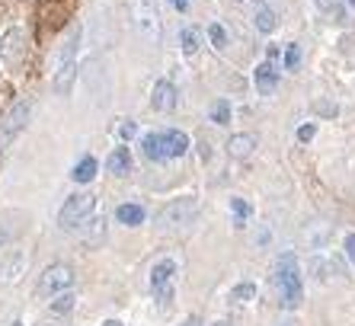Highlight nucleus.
I'll use <instances>...</instances> for the list:
<instances>
[{
	"label": "nucleus",
	"mask_w": 355,
	"mask_h": 326,
	"mask_svg": "<svg viewBox=\"0 0 355 326\" xmlns=\"http://www.w3.org/2000/svg\"><path fill=\"white\" fill-rule=\"evenodd\" d=\"M19 42H23V33H19V29H10V33L0 39V58H3L7 65H17L19 55L26 51V45H19Z\"/></svg>",
	"instance_id": "4468645a"
},
{
	"label": "nucleus",
	"mask_w": 355,
	"mask_h": 326,
	"mask_svg": "<svg viewBox=\"0 0 355 326\" xmlns=\"http://www.w3.org/2000/svg\"><path fill=\"white\" fill-rule=\"evenodd\" d=\"M106 166H109V173H112V176H128V173L135 170V157H132V151H128V147H116V151L109 154Z\"/></svg>",
	"instance_id": "2eb2a0df"
},
{
	"label": "nucleus",
	"mask_w": 355,
	"mask_h": 326,
	"mask_svg": "<svg viewBox=\"0 0 355 326\" xmlns=\"http://www.w3.org/2000/svg\"><path fill=\"white\" fill-rule=\"evenodd\" d=\"M3 157H7V141H0V166H3Z\"/></svg>",
	"instance_id": "473e14b6"
},
{
	"label": "nucleus",
	"mask_w": 355,
	"mask_h": 326,
	"mask_svg": "<svg viewBox=\"0 0 355 326\" xmlns=\"http://www.w3.org/2000/svg\"><path fill=\"white\" fill-rule=\"evenodd\" d=\"M93 212H96V196H93V192H77V196H71L61 205L58 224L64 230H80L83 224L93 218Z\"/></svg>",
	"instance_id": "7ed1b4c3"
},
{
	"label": "nucleus",
	"mask_w": 355,
	"mask_h": 326,
	"mask_svg": "<svg viewBox=\"0 0 355 326\" xmlns=\"http://www.w3.org/2000/svg\"><path fill=\"white\" fill-rule=\"evenodd\" d=\"M103 326H122V323H119V320H106V323H103Z\"/></svg>",
	"instance_id": "c9c22d12"
},
{
	"label": "nucleus",
	"mask_w": 355,
	"mask_h": 326,
	"mask_svg": "<svg viewBox=\"0 0 355 326\" xmlns=\"http://www.w3.org/2000/svg\"><path fill=\"white\" fill-rule=\"evenodd\" d=\"M272 285H275V294H279V304L285 310L301 307V301H304V278H301V266H297L295 253H282L275 259Z\"/></svg>",
	"instance_id": "f257e3e1"
},
{
	"label": "nucleus",
	"mask_w": 355,
	"mask_h": 326,
	"mask_svg": "<svg viewBox=\"0 0 355 326\" xmlns=\"http://www.w3.org/2000/svg\"><path fill=\"white\" fill-rule=\"evenodd\" d=\"M80 35H83L80 26H71V33L61 39L58 51H55V58H51V74L67 71V67H77V49H80Z\"/></svg>",
	"instance_id": "423d86ee"
},
{
	"label": "nucleus",
	"mask_w": 355,
	"mask_h": 326,
	"mask_svg": "<svg viewBox=\"0 0 355 326\" xmlns=\"http://www.w3.org/2000/svg\"><path fill=\"white\" fill-rule=\"evenodd\" d=\"M83 240H87V246H96L106 240V218H90L87 224L80 228Z\"/></svg>",
	"instance_id": "a211bd4d"
},
{
	"label": "nucleus",
	"mask_w": 355,
	"mask_h": 326,
	"mask_svg": "<svg viewBox=\"0 0 355 326\" xmlns=\"http://www.w3.org/2000/svg\"><path fill=\"white\" fill-rule=\"evenodd\" d=\"M135 23L148 42H160V13L154 7V0H141L138 10H135Z\"/></svg>",
	"instance_id": "0eeeda50"
},
{
	"label": "nucleus",
	"mask_w": 355,
	"mask_h": 326,
	"mask_svg": "<svg viewBox=\"0 0 355 326\" xmlns=\"http://www.w3.org/2000/svg\"><path fill=\"white\" fill-rule=\"evenodd\" d=\"M26 266H29V256H26L23 250H13L7 259L0 262V285L19 282V275H26Z\"/></svg>",
	"instance_id": "9d476101"
},
{
	"label": "nucleus",
	"mask_w": 355,
	"mask_h": 326,
	"mask_svg": "<svg viewBox=\"0 0 355 326\" xmlns=\"http://www.w3.org/2000/svg\"><path fill=\"white\" fill-rule=\"evenodd\" d=\"M176 10H189V0H170Z\"/></svg>",
	"instance_id": "2f4dec72"
},
{
	"label": "nucleus",
	"mask_w": 355,
	"mask_h": 326,
	"mask_svg": "<svg viewBox=\"0 0 355 326\" xmlns=\"http://www.w3.org/2000/svg\"><path fill=\"white\" fill-rule=\"evenodd\" d=\"M208 39H211L215 51H224L227 45H231V39H227V29H224L221 23H211V26H208Z\"/></svg>",
	"instance_id": "b1692460"
},
{
	"label": "nucleus",
	"mask_w": 355,
	"mask_h": 326,
	"mask_svg": "<svg viewBox=\"0 0 355 326\" xmlns=\"http://www.w3.org/2000/svg\"><path fill=\"white\" fill-rule=\"evenodd\" d=\"M253 298H257V285H253V282H240V285L231 288V301L234 304H250Z\"/></svg>",
	"instance_id": "5701e85b"
},
{
	"label": "nucleus",
	"mask_w": 355,
	"mask_h": 326,
	"mask_svg": "<svg viewBox=\"0 0 355 326\" xmlns=\"http://www.w3.org/2000/svg\"><path fill=\"white\" fill-rule=\"evenodd\" d=\"M343 250H346L349 262H352V266H355V234H349V237H346V246H343Z\"/></svg>",
	"instance_id": "c756f323"
},
{
	"label": "nucleus",
	"mask_w": 355,
	"mask_h": 326,
	"mask_svg": "<svg viewBox=\"0 0 355 326\" xmlns=\"http://www.w3.org/2000/svg\"><path fill=\"white\" fill-rule=\"evenodd\" d=\"M160 138H164V154H166V160H176V157H186V154H189L192 141H189V135H186V131L166 128V131H160Z\"/></svg>",
	"instance_id": "9b49d317"
},
{
	"label": "nucleus",
	"mask_w": 355,
	"mask_h": 326,
	"mask_svg": "<svg viewBox=\"0 0 355 326\" xmlns=\"http://www.w3.org/2000/svg\"><path fill=\"white\" fill-rule=\"evenodd\" d=\"M253 26H257L263 35H272L275 26H279V17H275V10L269 3H257L253 7Z\"/></svg>",
	"instance_id": "dca6fc26"
},
{
	"label": "nucleus",
	"mask_w": 355,
	"mask_h": 326,
	"mask_svg": "<svg viewBox=\"0 0 355 326\" xmlns=\"http://www.w3.org/2000/svg\"><path fill=\"white\" fill-rule=\"evenodd\" d=\"M96 170H99V163L93 160V157H83V160L74 166V173H71V176H74V182H93Z\"/></svg>",
	"instance_id": "412c9836"
},
{
	"label": "nucleus",
	"mask_w": 355,
	"mask_h": 326,
	"mask_svg": "<svg viewBox=\"0 0 355 326\" xmlns=\"http://www.w3.org/2000/svg\"><path fill=\"white\" fill-rule=\"evenodd\" d=\"M257 144H259V138L257 135H250V131H243V135H231V141H227V154H231L234 160H247V157H253Z\"/></svg>",
	"instance_id": "ddd939ff"
},
{
	"label": "nucleus",
	"mask_w": 355,
	"mask_h": 326,
	"mask_svg": "<svg viewBox=\"0 0 355 326\" xmlns=\"http://www.w3.org/2000/svg\"><path fill=\"white\" fill-rule=\"evenodd\" d=\"M180 106V90L173 87V80H157L150 90V109L157 112H173Z\"/></svg>",
	"instance_id": "6e6552de"
},
{
	"label": "nucleus",
	"mask_w": 355,
	"mask_h": 326,
	"mask_svg": "<svg viewBox=\"0 0 355 326\" xmlns=\"http://www.w3.org/2000/svg\"><path fill=\"white\" fill-rule=\"evenodd\" d=\"M211 326H231V323H227V320H215V323H211Z\"/></svg>",
	"instance_id": "e433bc0d"
},
{
	"label": "nucleus",
	"mask_w": 355,
	"mask_h": 326,
	"mask_svg": "<svg viewBox=\"0 0 355 326\" xmlns=\"http://www.w3.org/2000/svg\"><path fill=\"white\" fill-rule=\"evenodd\" d=\"M282 65H285V71H297L301 67V45H285V55H282Z\"/></svg>",
	"instance_id": "a878e982"
},
{
	"label": "nucleus",
	"mask_w": 355,
	"mask_h": 326,
	"mask_svg": "<svg viewBox=\"0 0 355 326\" xmlns=\"http://www.w3.org/2000/svg\"><path fill=\"white\" fill-rule=\"evenodd\" d=\"M285 326H288V323H285Z\"/></svg>",
	"instance_id": "58836bf2"
},
{
	"label": "nucleus",
	"mask_w": 355,
	"mask_h": 326,
	"mask_svg": "<svg viewBox=\"0 0 355 326\" xmlns=\"http://www.w3.org/2000/svg\"><path fill=\"white\" fill-rule=\"evenodd\" d=\"M196 218H198V198L182 196L157 214V224H160V230H186L189 224H196Z\"/></svg>",
	"instance_id": "f03ea898"
},
{
	"label": "nucleus",
	"mask_w": 355,
	"mask_h": 326,
	"mask_svg": "<svg viewBox=\"0 0 355 326\" xmlns=\"http://www.w3.org/2000/svg\"><path fill=\"white\" fill-rule=\"evenodd\" d=\"M119 135H122V141H132L135 135H138V125H135L132 119H125V122H122V128H119Z\"/></svg>",
	"instance_id": "c85d7f7f"
},
{
	"label": "nucleus",
	"mask_w": 355,
	"mask_h": 326,
	"mask_svg": "<svg viewBox=\"0 0 355 326\" xmlns=\"http://www.w3.org/2000/svg\"><path fill=\"white\" fill-rule=\"evenodd\" d=\"M180 49H182V55H196V51L202 49V33H198L196 26L180 29Z\"/></svg>",
	"instance_id": "aec40b11"
},
{
	"label": "nucleus",
	"mask_w": 355,
	"mask_h": 326,
	"mask_svg": "<svg viewBox=\"0 0 355 326\" xmlns=\"http://www.w3.org/2000/svg\"><path fill=\"white\" fill-rule=\"evenodd\" d=\"M349 3H352V7H355V0H349Z\"/></svg>",
	"instance_id": "4c0bfd02"
},
{
	"label": "nucleus",
	"mask_w": 355,
	"mask_h": 326,
	"mask_svg": "<svg viewBox=\"0 0 355 326\" xmlns=\"http://www.w3.org/2000/svg\"><path fill=\"white\" fill-rule=\"evenodd\" d=\"M279 55H282V51H279V45H269V49H266V61H272V65H275V61H279Z\"/></svg>",
	"instance_id": "7c9ffc66"
},
{
	"label": "nucleus",
	"mask_w": 355,
	"mask_h": 326,
	"mask_svg": "<svg viewBox=\"0 0 355 326\" xmlns=\"http://www.w3.org/2000/svg\"><path fill=\"white\" fill-rule=\"evenodd\" d=\"M71 285H74V269L67 262H51L39 278V294H51L55 298L61 291H71Z\"/></svg>",
	"instance_id": "39448f33"
},
{
	"label": "nucleus",
	"mask_w": 355,
	"mask_h": 326,
	"mask_svg": "<svg viewBox=\"0 0 355 326\" xmlns=\"http://www.w3.org/2000/svg\"><path fill=\"white\" fill-rule=\"evenodd\" d=\"M7 240H10V234H7V230H3V228H0V246L7 243Z\"/></svg>",
	"instance_id": "72a5a7b5"
},
{
	"label": "nucleus",
	"mask_w": 355,
	"mask_h": 326,
	"mask_svg": "<svg viewBox=\"0 0 355 326\" xmlns=\"http://www.w3.org/2000/svg\"><path fill=\"white\" fill-rule=\"evenodd\" d=\"M74 304H77L74 294L61 291V294H55V301H51V314H67V310H74Z\"/></svg>",
	"instance_id": "bb28decb"
},
{
	"label": "nucleus",
	"mask_w": 355,
	"mask_h": 326,
	"mask_svg": "<svg viewBox=\"0 0 355 326\" xmlns=\"http://www.w3.org/2000/svg\"><path fill=\"white\" fill-rule=\"evenodd\" d=\"M314 135H317V125L314 122H307V125H301V128H297V141H301V144H311V141H314Z\"/></svg>",
	"instance_id": "cd10ccee"
},
{
	"label": "nucleus",
	"mask_w": 355,
	"mask_h": 326,
	"mask_svg": "<svg viewBox=\"0 0 355 326\" xmlns=\"http://www.w3.org/2000/svg\"><path fill=\"white\" fill-rule=\"evenodd\" d=\"M182 326H202V323H198L196 317H189V320H186V323H182Z\"/></svg>",
	"instance_id": "f704fd0d"
},
{
	"label": "nucleus",
	"mask_w": 355,
	"mask_h": 326,
	"mask_svg": "<svg viewBox=\"0 0 355 326\" xmlns=\"http://www.w3.org/2000/svg\"><path fill=\"white\" fill-rule=\"evenodd\" d=\"M176 269H180V266H176L173 256H164V259H157L150 266V291H154V298L160 301V307H170V301H173Z\"/></svg>",
	"instance_id": "20e7f679"
},
{
	"label": "nucleus",
	"mask_w": 355,
	"mask_h": 326,
	"mask_svg": "<svg viewBox=\"0 0 355 326\" xmlns=\"http://www.w3.org/2000/svg\"><path fill=\"white\" fill-rule=\"evenodd\" d=\"M231 212H234V224L243 228L250 221V214H253V208H250V202H243V198H231Z\"/></svg>",
	"instance_id": "393cba45"
},
{
	"label": "nucleus",
	"mask_w": 355,
	"mask_h": 326,
	"mask_svg": "<svg viewBox=\"0 0 355 326\" xmlns=\"http://www.w3.org/2000/svg\"><path fill=\"white\" fill-rule=\"evenodd\" d=\"M253 83H257L259 96H272L275 87H279V67L272 61H263V65L253 71Z\"/></svg>",
	"instance_id": "f8f14e48"
},
{
	"label": "nucleus",
	"mask_w": 355,
	"mask_h": 326,
	"mask_svg": "<svg viewBox=\"0 0 355 326\" xmlns=\"http://www.w3.org/2000/svg\"><path fill=\"white\" fill-rule=\"evenodd\" d=\"M29 115H33V99H19L17 106L7 112V119H3V141H10L19 128H26Z\"/></svg>",
	"instance_id": "1a4fd4ad"
},
{
	"label": "nucleus",
	"mask_w": 355,
	"mask_h": 326,
	"mask_svg": "<svg viewBox=\"0 0 355 326\" xmlns=\"http://www.w3.org/2000/svg\"><path fill=\"white\" fill-rule=\"evenodd\" d=\"M116 218L125 228H141V224H144V208H141V205H119Z\"/></svg>",
	"instance_id": "6ab92c4d"
},
{
	"label": "nucleus",
	"mask_w": 355,
	"mask_h": 326,
	"mask_svg": "<svg viewBox=\"0 0 355 326\" xmlns=\"http://www.w3.org/2000/svg\"><path fill=\"white\" fill-rule=\"evenodd\" d=\"M141 154L148 157L150 163L166 160V154H164V138H160V131H150V135H144V138H141Z\"/></svg>",
	"instance_id": "f3484780"
},
{
	"label": "nucleus",
	"mask_w": 355,
	"mask_h": 326,
	"mask_svg": "<svg viewBox=\"0 0 355 326\" xmlns=\"http://www.w3.org/2000/svg\"><path fill=\"white\" fill-rule=\"evenodd\" d=\"M208 115H211L215 125H231V103H227V99H215L211 109H208Z\"/></svg>",
	"instance_id": "4be33fe9"
}]
</instances>
